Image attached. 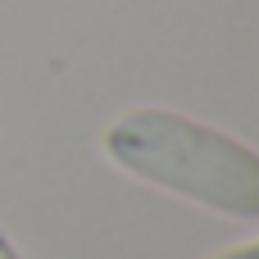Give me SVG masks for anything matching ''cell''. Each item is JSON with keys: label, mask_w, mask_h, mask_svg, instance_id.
I'll list each match as a JSON object with an SVG mask.
<instances>
[{"label": "cell", "mask_w": 259, "mask_h": 259, "mask_svg": "<svg viewBox=\"0 0 259 259\" xmlns=\"http://www.w3.org/2000/svg\"><path fill=\"white\" fill-rule=\"evenodd\" d=\"M209 259H259V241H246V246H232V250H219Z\"/></svg>", "instance_id": "2"}, {"label": "cell", "mask_w": 259, "mask_h": 259, "mask_svg": "<svg viewBox=\"0 0 259 259\" xmlns=\"http://www.w3.org/2000/svg\"><path fill=\"white\" fill-rule=\"evenodd\" d=\"M100 150L114 168L150 187L228 219H259V155L219 127L173 109H127L105 127Z\"/></svg>", "instance_id": "1"}, {"label": "cell", "mask_w": 259, "mask_h": 259, "mask_svg": "<svg viewBox=\"0 0 259 259\" xmlns=\"http://www.w3.org/2000/svg\"><path fill=\"white\" fill-rule=\"evenodd\" d=\"M0 259H23V255H18V250H14V241H9L5 232H0Z\"/></svg>", "instance_id": "3"}]
</instances>
